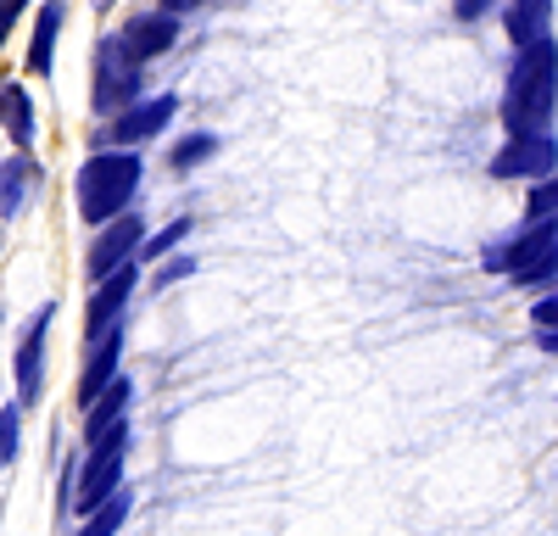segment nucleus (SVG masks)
<instances>
[{"mask_svg":"<svg viewBox=\"0 0 558 536\" xmlns=\"http://www.w3.org/2000/svg\"><path fill=\"white\" fill-rule=\"evenodd\" d=\"M481 268L486 275H502L525 291H542V285H558V212L553 218H525V230L502 235L481 252Z\"/></svg>","mask_w":558,"mask_h":536,"instance_id":"nucleus-3","label":"nucleus"},{"mask_svg":"<svg viewBox=\"0 0 558 536\" xmlns=\"http://www.w3.org/2000/svg\"><path fill=\"white\" fill-rule=\"evenodd\" d=\"M553 107H558V45L547 34L525 45V51H514V68H508V84H502V129L508 134L547 129Z\"/></svg>","mask_w":558,"mask_h":536,"instance_id":"nucleus-2","label":"nucleus"},{"mask_svg":"<svg viewBox=\"0 0 558 536\" xmlns=\"http://www.w3.org/2000/svg\"><path fill=\"white\" fill-rule=\"evenodd\" d=\"M140 185H146V157L123 151V146H101L96 157H84V168L73 179L78 218L89 223V230H101V223L123 218L140 202Z\"/></svg>","mask_w":558,"mask_h":536,"instance_id":"nucleus-1","label":"nucleus"},{"mask_svg":"<svg viewBox=\"0 0 558 536\" xmlns=\"http://www.w3.org/2000/svg\"><path fill=\"white\" fill-rule=\"evenodd\" d=\"M123 375V325H112V330H101L96 341H89V357H84V375H78V402L89 409L112 380Z\"/></svg>","mask_w":558,"mask_h":536,"instance_id":"nucleus-12","label":"nucleus"},{"mask_svg":"<svg viewBox=\"0 0 558 536\" xmlns=\"http://www.w3.org/2000/svg\"><path fill=\"white\" fill-rule=\"evenodd\" d=\"M207 0H162V12H173V17H184V12H202Z\"/></svg>","mask_w":558,"mask_h":536,"instance_id":"nucleus-27","label":"nucleus"},{"mask_svg":"<svg viewBox=\"0 0 558 536\" xmlns=\"http://www.w3.org/2000/svg\"><path fill=\"white\" fill-rule=\"evenodd\" d=\"M101 7H118V0H101Z\"/></svg>","mask_w":558,"mask_h":536,"instance_id":"nucleus-29","label":"nucleus"},{"mask_svg":"<svg viewBox=\"0 0 558 536\" xmlns=\"http://www.w3.org/2000/svg\"><path fill=\"white\" fill-rule=\"evenodd\" d=\"M191 230H196L191 218H173V223H162V230H157L151 241H140V257H146V263H162L168 252H179V246H184V235H191Z\"/></svg>","mask_w":558,"mask_h":536,"instance_id":"nucleus-19","label":"nucleus"},{"mask_svg":"<svg viewBox=\"0 0 558 536\" xmlns=\"http://www.w3.org/2000/svg\"><path fill=\"white\" fill-rule=\"evenodd\" d=\"M502 34H508V45H514V51L547 39V34H553V0H514V7L502 12Z\"/></svg>","mask_w":558,"mask_h":536,"instance_id":"nucleus-15","label":"nucleus"},{"mask_svg":"<svg viewBox=\"0 0 558 536\" xmlns=\"http://www.w3.org/2000/svg\"><path fill=\"white\" fill-rule=\"evenodd\" d=\"M173 118H179V96H173V89H162V96H146V101H129L123 112H112V118H107V129L96 134V146L140 151V146H151Z\"/></svg>","mask_w":558,"mask_h":536,"instance_id":"nucleus-6","label":"nucleus"},{"mask_svg":"<svg viewBox=\"0 0 558 536\" xmlns=\"http://www.w3.org/2000/svg\"><path fill=\"white\" fill-rule=\"evenodd\" d=\"M536 346H542V352H553V357H558V325H553V330H536Z\"/></svg>","mask_w":558,"mask_h":536,"instance_id":"nucleus-28","label":"nucleus"},{"mask_svg":"<svg viewBox=\"0 0 558 536\" xmlns=\"http://www.w3.org/2000/svg\"><path fill=\"white\" fill-rule=\"evenodd\" d=\"M140 89H146V62L129 57V45L118 34H101L96 68H89V107H96V118L123 112L129 101H140Z\"/></svg>","mask_w":558,"mask_h":536,"instance_id":"nucleus-5","label":"nucleus"},{"mask_svg":"<svg viewBox=\"0 0 558 536\" xmlns=\"http://www.w3.org/2000/svg\"><path fill=\"white\" fill-rule=\"evenodd\" d=\"M140 241H146V218H140L134 207H129L123 218L101 223V235L89 241V252H84V280H107L112 268L134 263V257H140Z\"/></svg>","mask_w":558,"mask_h":536,"instance_id":"nucleus-8","label":"nucleus"},{"mask_svg":"<svg viewBox=\"0 0 558 536\" xmlns=\"http://www.w3.org/2000/svg\"><path fill=\"white\" fill-rule=\"evenodd\" d=\"M531 319H536V330H553L558 325V285H547V296H536Z\"/></svg>","mask_w":558,"mask_h":536,"instance_id":"nucleus-25","label":"nucleus"},{"mask_svg":"<svg viewBox=\"0 0 558 536\" xmlns=\"http://www.w3.org/2000/svg\"><path fill=\"white\" fill-rule=\"evenodd\" d=\"M123 464H129V419L84 441V459L73 470V514H96L112 491H123Z\"/></svg>","mask_w":558,"mask_h":536,"instance_id":"nucleus-4","label":"nucleus"},{"mask_svg":"<svg viewBox=\"0 0 558 536\" xmlns=\"http://www.w3.org/2000/svg\"><path fill=\"white\" fill-rule=\"evenodd\" d=\"M123 520H129V491H112V498H107L96 514H89V525H84L78 536H118Z\"/></svg>","mask_w":558,"mask_h":536,"instance_id":"nucleus-20","label":"nucleus"},{"mask_svg":"<svg viewBox=\"0 0 558 536\" xmlns=\"http://www.w3.org/2000/svg\"><path fill=\"white\" fill-rule=\"evenodd\" d=\"M558 212V168L531 179V196H525V218H553Z\"/></svg>","mask_w":558,"mask_h":536,"instance_id":"nucleus-21","label":"nucleus"},{"mask_svg":"<svg viewBox=\"0 0 558 536\" xmlns=\"http://www.w3.org/2000/svg\"><path fill=\"white\" fill-rule=\"evenodd\" d=\"M62 23H68V7H62V0H45L39 17H34V39H28V73H34V78H51V68H57L51 51H57Z\"/></svg>","mask_w":558,"mask_h":536,"instance_id":"nucleus-13","label":"nucleus"},{"mask_svg":"<svg viewBox=\"0 0 558 536\" xmlns=\"http://www.w3.org/2000/svg\"><path fill=\"white\" fill-rule=\"evenodd\" d=\"M558 168V141L553 129H531V134H508V146L486 162L492 179H542Z\"/></svg>","mask_w":558,"mask_h":536,"instance_id":"nucleus-9","label":"nucleus"},{"mask_svg":"<svg viewBox=\"0 0 558 536\" xmlns=\"http://www.w3.org/2000/svg\"><path fill=\"white\" fill-rule=\"evenodd\" d=\"M179 23L184 17H173V12H134L123 28H118V39L129 45V57H140V62H157V57H168L173 45H179Z\"/></svg>","mask_w":558,"mask_h":536,"instance_id":"nucleus-11","label":"nucleus"},{"mask_svg":"<svg viewBox=\"0 0 558 536\" xmlns=\"http://www.w3.org/2000/svg\"><path fill=\"white\" fill-rule=\"evenodd\" d=\"M452 12H458V23H481L486 12H497V0H458Z\"/></svg>","mask_w":558,"mask_h":536,"instance_id":"nucleus-26","label":"nucleus"},{"mask_svg":"<svg viewBox=\"0 0 558 536\" xmlns=\"http://www.w3.org/2000/svg\"><path fill=\"white\" fill-rule=\"evenodd\" d=\"M134 291H140V263H123V268H112L107 280H96V291H89V302H84V336L96 341L101 330L123 325Z\"/></svg>","mask_w":558,"mask_h":536,"instance_id":"nucleus-10","label":"nucleus"},{"mask_svg":"<svg viewBox=\"0 0 558 536\" xmlns=\"http://www.w3.org/2000/svg\"><path fill=\"white\" fill-rule=\"evenodd\" d=\"M17 447H23V409L12 402V409H0V470H12Z\"/></svg>","mask_w":558,"mask_h":536,"instance_id":"nucleus-22","label":"nucleus"},{"mask_svg":"<svg viewBox=\"0 0 558 536\" xmlns=\"http://www.w3.org/2000/svg\"><path fill=\"white\" fill-rule=\"evenodd\" d=\"M0 129L12 134V151L34 146V96L17 78H0Z\"/></svg>","mask_w":558,"mask_h":536,"instance_id":"nucleus-16","label":"nucleus"},{"mask_svg":"<svg viewBox=\"0 0 558 536\" xmlns=\"http://www.w3.org/2000/svg\"><path fill=\"white\" fill-rule=\"evenodd\" d=\"M51 319H57V302H39L28 313V325L12 346V386H17V409H34L45 397V341H51Z\"/></svg>","mask_w":558,"mask_h":536,"instance_id":"nucleus-7","label":"nucleus"},{"mask_svg":"<svg viewBox=\"0 0 558 536\" xmlns=\"http://www.w3.org/2000/svg\"><path fill=\"white\" fill-rule=\"evenodd\" d=\"M34 7V0H0V51H7V39H12V28H17V17Z\"/></svg>","mask_w":558,"mask_h":536,"instance_id":"nucleus-24","label":"nucleus"},{"mask_svg":"<svg viewBox=\"0 0 558 536\" xmlns=\"http://www.w3.org/2000/svg\"><path fill=\"white\" fill-rule=\"evenodd\" d=\"M39 191V168L28 151H12L7 162H0V218H17L28 207V196Z\"/></svg>","mask_w":558,"mask_h":536,"instance_id":"nucleus-14","label":"nucleus"},{"mask_svg":"<svg viewBox=\"0 0 558 536\" xmlns=\"http://www.w3.org/2000/svg\"><path fill=\"white\" fill-rule=\"evenodd\" d=\"M129 402H134V386L118 375L96 402H89V409H84V441H96L101 430H112V425H123L129 419Z\"/></svg>","mask_w":558,"mask_h":536,"instance_id":"nucleus-17","label":"nucleus"},{"mask_svg":"<svg viewBox=\"0 0 558 536\" xmlns=\"http://www.w3.org/2000/svg\"><path fill=\"white\" fill-rule=\"evenodd\" d=\"M191 275H196V257H191V252H168V257L157 263V280H151V285L162 291V285H173V280H191Z\"/></svg>","mask_w":558,"mask_h":536,"instance_id":"nucleus-23","label":"nucleus"},{"mask_svg":"<svg viewBox=\"0 0 558 536\" xmlns=\"http://www.w3.org/2000/svg\"><path fill=\"white\" fill-rule=\"evenodd\" d=\"M218 157V134L213 129H191L184 141L168 151V162H173V173H196L202 162H213Z\"/></svg>","mask_w":558,"mask_h":536,"instance_id":"nucleus-18","label":"nucleus"}]
</instances>
